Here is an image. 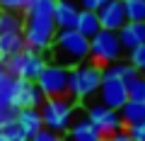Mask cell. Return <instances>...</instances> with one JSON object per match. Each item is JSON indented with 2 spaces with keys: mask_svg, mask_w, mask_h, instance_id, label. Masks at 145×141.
I'll list each match as a JSON object with an SVG mask.
<instances>
[{
  "mask_svg": "<svg viewBox=\"0 0 145 141\" xmlns=\"http://www.w3.org/2000/svg\"><path fill=\"white\" fill-rule=\"evenodd\" d=\"M48 63H56L63 68H72L89 61V39H85L75 29H58L53 44L46 51Z\"/></svg>",
  "mask_w": 145,
  "mask_h": 141,
  "instance_id": "cell-1",
  "label": "cell"
},
{
  "mask_svg": "<svg viewBox=\"0 0 145 141\" xmlns=\"http://www.w3.org/2000/svg\"><path fill=\"white\" fill-rule=\"evenodd\" d=\"M126 61H128L138 73H145V44H138L135 49H131L128 56H126Z\"/></svg>",
  "mask_w": 145,
  "mask_h": 141,
  "instance_id": "cell-26",
  "label": "cell"
},
{
  "mask_svg": "<svg viewBox=\"0 0 145 141\" xmlns=\"http://www.w3.org/2000/svg\"><path fill=\"white\" fill-rule=\"evenodd\" d=\"M27 0H0V12H24Z\"/></svg>",
  "mask_w": 145,
  "mask_h": 141,
  "instance_id": "cell-27",
  "label": "cell"
},
{
  "mask_svg": "<svg viewBox=\"0 0 145 141\" xmlns=\"http://www.w3.org/2000/svg\"><path fill=\"white\" fill-rule=\"evenodd\" d=\"M123 129H126V134H128L133 141H145V122L128 124V126H123Z\"/></svg>",
  "mask_w": 145,
  "mask_h": 141,
  "instance_id": "cell-28",
  "label": "cell"
},
{
  "mask_svg": "<svg viewBox=\"0 0 145 141\" xmlns=\"http://www.w3.org/2000/svg\"><path fill=\"white\" fill-rule=\"evenodd\" d=\"M0 134L7 136L10 141H29V139L24 136V131H22V126L17 124L15 117H12V119H5L3 124H0Z\"/></svg>",
  "mask_w": 145,
  "mask_h": 141,
  "instance_id": "cell-25",
  "label": "cell"
},
{
  "mask_svg": "<svg viewBox=\"0 0 145 141\" xmlns=\"http://www.w3.org/2000/svg\"><path fill=\"white\" fill-rule=\"evenodd\" d=\"M104 141H133V139H131V136L126 134V129H121V131H114L111 136H106Z\"/></svg>",
  "mask_w": 145,
  "mask_h": 141,
  "instance_id": "cell-32",
  "label": "cell"
},
{
  "mask_svg": "<svg viewBox=\"0 0 145 141\" xmlns=\"http://www.w3.org/2000/svg\"><path fill=\"white\" fill-rule=\"evenodd\" d=\"M116 34H119L123 51H131L138 44H145V22H126Z\"/></svg>",
  "mask_w": 145,
  "mask_h": 141,
  "instance_id": "cell-15",
  "label": "cell"
},
{
  "mask_svg": "<svg viewBox=\"0 0 145 141\" xmlns=\"http://www.w3.org/2000/svg\"><path fill=\"white\" fill-rule=\"evenodd\" d=\"M102 78H104V66L94 61H85L80 66L68 68V95L75 102H85L97 95Z\"/></svg>",
  "mask_w": 145,
  "mask_h": 141,
  "instance_id": "cell-2",
  "label": "cell"
},
{
  "mask_svg": "<svg viewBox=\"0 0 145 141\" xmlns=\"http://www.w3.org/2000/svg\"><path fill=\"white\" fill-rule=\"evenodd\" d=\"M123 12L128 22H145V0H123Z\"/></svg>",
  "mask_w": 145,
  "mask_h": 141,
  "instance_id": "cell-23",
  "label": "cell"
},
{
  "mask_svg": "<svg viewBox=\"0 0 145 141\" xmlns=\"http://www.w3.org/2000/svg\"><path fill=\"white\" fill-rule=\"evenodd\" d=\"M3 73H5V66H3V63H0V75H3Z\"/></svg>",
  "mask_w": 145,
  "mask_h": 141,
  "instance_id": "cell-33",
  "label": "cell"
},
{
  "mask_svg": "<svg viewBox=\"0 0 145 141\" xmlns=\"http://www.w3.org/2000/svg\"><path fill=\"white\" fill-rule=\"evenodd\" d=\"M15 119H17V124L22 126V131H24L27 139L36 136L39 131L44 129V122H41V112H39V107H22V110H17Z\"/></svg>",
  "mask_w": 145,
  "mask_h": 141,
  "instance_id": "cell-14",
  "label": "cell"
},
{
  "mask_svg": "<svg viewBox=\"0 0 145 141\" xmlns=\"http://www.w3.org/2000/svg\"><path fill=\"white\" fill-rule=\"evenodd\" d=\"M48 63L46 58V51H36V49H29L24 46L20 54H15V56L5 58V71L10 75H15V78H24V80H36L39 75H41L44 66Z\"/></svg>",
  "mask_w": 145,
  "mask_h": 141,
  "instance_id": "cell-4",
  "label": "cell"
},
{
  "mask_svg": "<svg viewBox=\"0 0 145 141\" xmlns=\"http://www.w3.org/2000/svg\"><path fill=\"white\" fill-rule=\"evenodd\" d=\"M12 90H15V75L5 71L0 75V105L3 107H12Z\"/></svg>",
  "mask_w": 145,
  "mask_h": 141,
  "instance_id": "cell-24",
  "label": "cell"
},
{
  "mask_svg": "<svg viewBox=\"0 0 145 141\" xmlns=\"http://www.w3.org/2000/svg\"><path fill=\"white\" fill-rule=\"evenodd\" d=\"M15 115H17L15 107H3V105H0V124H3L5 119H12Z\"/></svg>",
  "mask_w": 145,
  "mask_h": 141,
  "instance_id": "cell-31",
  "label": "cell"
},
{
  "mask_svg": "<svg viewBox=\"0 0 145 141\" xmlns=\"http://www.w3.org/2000/svg\"><path fill=\"white\" fill-rule=\"evenodd\" d=\"M99 29H102V24H99L97 12L94 10H80L78 22H75V32H80L85 39H92Z\"/></svg>",
  "mask_w": 145,
  "mask_h": 141,
  "instance_id": "cell-17",
  "label": "cell"
},
{
  "mask_svg": "<svg viewBox=\"0 0 145 141\" xmlns=\"http://www.w3.org/2000/svg\"><path fill=\"white\" fill-rule=\"evenodd\" d=\"M56 24L53 20H39V17H27L24 15V27H22V37H24V44L29 49H36V51H48V46L53 44V37H56Z\"/></svg>",
  "mask_w": 145,
  "mask_h": 141,
  "instance_id": "cell-6",
  "label": "cell"
},
{
  "mask_svg": "<svg viewBox=\"0 0 145 141\" xmlns=\"http://www.w3.org/2000/svg\"><path fill=\"white\" fill-rule=\"evenodd\" d=\"M53 5H56V0H34L22 15L39 17V20H53Z\"/></svg>",
  "mask_w": 145,
  "mask_h": 141,
  "instance_id": "cell-20",
  "label": "cell"
},
{
  "mask_svg": "<svg viewBox=\"0 0 145 141\" xmlns=\"http://www.w3.org/2000/svg\"><path fill=\"white\" fill-rule=\"evenodd\" d=\"M104 3H106V0H78L80 10H94V12H97Z\"/></svg>",
  "mask_w": 145,
  "mask_h": 141,
  "instance_id": "cell-30",
  "label": "cell"
},
{
  "mask_svg": "<svg viewBox=\"0 0 145 141\" xmlns=\"http://www.w3.org/2000/svg\"><path fill=\"white\" fill-rule=\"evenodd\" d=\"M22 27H24V15L22 12H0V34L22 32Z\"/></svg>",
  "mask_w": 145,
  "mask_h": 141,
  "instance_id": "cell-21",
  "label": "cell"
},
{
  "mask_svg": "<svg viewBox=\"0 0 145 141\" xmlns=\"http://www.w3.org/2000/svg\"><path fill=\"white\" fill-rule=\"evenodd\" d=\"M121 58H123V46H121L116 32L99 29L89 39V61L99 63V66H111Z\"/></svg>",
  "mask_w": 145,
  "mask_h": 141,
  "instance_id": "cell-5",
  "label": "cell"
},
{
  "mask_svg": "<svg viewBox=\"0 0 145 141\" xmlns=\"http://www.w3.org/2000/svg\"><path fill=\"white\" fill-rule=\"evenodd\" d=\"M97 17H99L102 29H111V32H119L128 22L126 12H123V0H106L97 10Z\"/></svg>",
  "mask_w": 145,
  "mask_h": 141,
  "instance_id": "cell-12",
  "label": "cell"
},
{
  "mask_svg": "<svg viewBox=\"0 0 145 141\" xmlns=\"http://www.w3.org/2000/svg\"><path fill=\"white\" fill-rule=\"evenodd\" d=\"M97 100L102 105H106L109 110H116L119 112L126 102H128V90H126L123 80H116V78H102V85L97 90Z\"/></svg>",
  "mask_w": 145,
  "mask_h": 141,
  "instance_id": "cell-9",
  "label": "cell"
},
{
  "mask_svg": "<svg viewBox=\"0 0 145 141\" xmlns=\"http://www.w3.org/2000/svg\"><path fill=\"white\" fill-rule=\"evenodd\" d=\"M31 3H34V0H27V7H29V5H31ZM27 7H24V10H27Z\"/></svg>",
  "mask_w": 145,
  "mask_h": 141,
  "instance_id": "cell-35",
  "label": "cell"
},
{
  "mask_svg": "<svg viewBox=\"0 0 145 141\" xmlns=\"http://www.w3.org/2000/svg\"><path fill=\"white\" fill-rule=\"evenodd\" d=\"M63 141H70V139H63Z\"/></svg>",
  "mask_w": 145,
  "mask_h": 141,
  "instance_id": "cell-36",
  "label": "cell"
},
{
  "mask_svg": "<svg viewBox=\"0 0 145 141\" xmlns=\"http://www.w3.org/2000/svg\"><path fill=\"white\" fill-rule=\"evenodd\" d=\"M65 134H68L70 141H104L106 139V136L85 117V112H78V110H75V117H72V122H70V126H68Z\"/></svg>",
  "mask_w": 145,
  "mask_h": 141,
  "instance_id": "cell-11",
  "label": "cell"
},
{
  "mask_svg": "<svg viewBox=\"0 0 145 141\" xmlns=\"http://www.w3.org/2000/svg\"><path fill=\"white\" fill-rule=\"evenodd\" d=\"M121 119H123V124H138V122H145V102H135V100H128V102L123 105L119 110Z\"/></svg>",
  "mask_w": 145,
  "mask_h": 141,
  "instance_id": "cell-18",
  "label": "cell"
},
{
  "mask_svg": "<svg viewBox=\"0 0 145 141\" xmlns=\"http://www.w3.org/2000/svg\"><path fill=\"white\" fill-rule=\"evenodd\" d=\"M85 117H87V119L92 122L104 136H111L114 131H121L126 126L119 112H116V110H109L106 105H102L99 100H94V102H89L87 107H85Z\"/></svg>",
  "mask_w": 145,
  "mask_h": 141,
  "instance_id": "cell-8",
  "label": "cell"
},
{
  "mask_svg": "<svg viewBox=\"0 0 145 141\" xmlns=\"http://www.w3.org/2000/svg\"><path fill=\"white\" fill-rule=\"evenodd\" d=\"M44 95L36 85V80H24V78H15V90H12V107L22 110V107H41Z\"/></svg>",
  "mask_w": 145,
  "mask_h": 141,
  "instance_id": "cell-10",
  "label": "cell"
},
{
  "mask_svg": "<svg viewBox=\"0 0 145 141\" xmlns=\"http://www.w3.org/2000/svg\"><path fill=\"white\" fill-rule=\"evenodd\" d=\"M24 37L22 32H12V34H0V63H5V58L15 56L24 49Z\"/></svg>",
  "mask_w": 145,
  "mask_h": 141,
  "instance_id": "cell-16",
  "label": "cell"
},
{
  "mask_svg": "<svg viewBox=\"0 0 145 141\" xmlns=\"http://www.w3.org/2000/svg\"><path fill=\"white\" fill-rule=\"evenodd\" d=\"M0 141H10V139H7V136H3V134H0Z\"/></svg>",
  "mask_w": 145,
  "mask_h": 141,
  "instance_id": "cell-34",
  "label": "cell"
},
{
  "mask_svg": "<svg viewBox=\"0 0 145 141\" xmlns=\"http://www.w3.org/2000/svg\"><path fill=\"white\" fill-rule=\"evenodd\" d=\"M78 15H80L78 0H56V5H53V24H56V29H75Z\"/></svg>",
  "mask_w": 145,
  "mask_h": 141,
  "instance_id": "cell-13",
  "label": "cell"
},
{
  "mask_svg": "<svg viewBox=\"0 0 145 141\" xmlns=\"http://www.w3.org/2000/svg\"><path fill=\"white\" fill-rule=\"evenodd\" d=\"M135 73H138V71H135L128 61H123V58L116 61V63H111V66H104V78H116V80H123V83L131 80Z\"/></svg>",
  "mask_w": 145,
  "mask_h": 141,
  "instance_id": "cell-19",
  "label": "cell"
},
{
  "mask_svg": "<svg viewBox=\"0 0 145 141\" xmlns=\"http://www.w3.org/2000/svg\"><path fill=\"white\" fill-rule=\"evenodd\" d=\"M126 90H128V100L145 102V75L135 73L131 80H126Z\"/></svg>",
  "mask_w": 145,
  "mask_h": 141,
  "instance_id": "cell-22",
  "label": "cell"
},
{
  "mask_svg": "<svg viewBox=\"0 0 145 141\" xmlns=\"http://www.w3.org/2000/svg\"><path fill=\"white\" fill-rule=\"evenodd\" d=\"M78 110V102L68 95V97H46L39 107L41 112V122L46 129L58 131V134H65L68 126H70L72 117Z\"/></svg>",
  "mask_w": 145,
  "mask_h": 141,
  "instance_id": "cell-3",
  "label": "cell"
},
{
  "mask_svg": "<svg viewBox=\"0 0 145 141\" xmlns=\"http://www.w3.org/2000/svg\"><path fill=\"white\" fill-rule=\"evenodd\" d=\"M36 85L44 97H68V68L46 63L41 75L36 78Z\"/></svg>",
  "mask_w": 145,
  "mask_h": 141,
  "instance_id": "cell-7",
  "label": "cell"
},
{
  "mask_svg": "<svg viewBox=\"0 0 145 141\" xmlns=\"http://www.w3.org/2000/svg\"><path fill=\"white\" fill-rule=\"evenodd\" d=\"M29 141H63V136L58 134V131H51V129H46V126H44V129L39 131L36 136H31Z\"/></svg>",
  "mask_w": 145,
  "mask_h": 141,
  "instance_id": "cell-29",
  "label": "cell"
}]
</instances>
